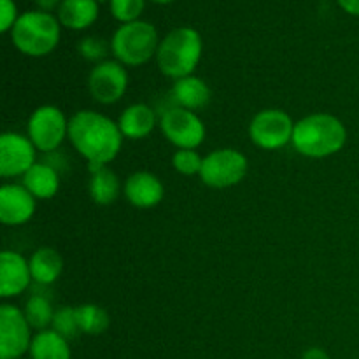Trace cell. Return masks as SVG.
<instances>
[{"label": "cell", "instance_id": "obj_35", "mask_svg": "<svg viewBox=\"0 0 359 359\" xmlns=\"http://www.w3.org/2000/svg\"><path fill=\"white\" fill-rule=\"evenodd\" d=\"M21 359H25V358H21Z\"/></svg>", "mask_w": 359, "mask_h": 359}, {"label": "cell", "instance_id": "obj_12", "mask_svg": "<svg viewBox=\"0 0 359 359\" xmlns=\"http://www.w3.org/2000/svg\"><path fill=\"white\" fill-rule=\"evenodd\" d=\"M37 163V147L28 135L4 132L0 135V175L4 179L23 177Z\"/></svg>", "mask_w": 359, "mask_h": 359}, {"label": "cell", "instance_id": "obj_33", "mask_svg": "<svg viewBox=\"0 0 359 359\" xmlns=\"http://www.w3.org/2000/svg\"><path fill=\"white\" fill-rule=\"evenodd\" d=\"M151 2H154V4H160V6H167V4L177 2V0H151Z\"/></svg>", "mask_w": 359, "mask_h": 359}, {"label": "cell", "instance_id": "obj_11", "mask_svg": "<svg viewBox=\"0 0 359 359\" xmlns=\"http://www.w3.org/2000/svg\"><path fill=\"white\" fill-rule=\"evenodd\" d=\"M128 70L118 60H104L95 63L88 76V90L91 98L100 105L118 104L128 90Z\"/></svg>", "mask_w": 359, "mask_h": 359}, {"label": "cell", "instance_id": "obj_4", "mask_svg": "<svg viewBox=\"0 0 359 359\" xmlns=\"http://www.w3.org/2000/svg\"><path fill=\"white\" fill-rule=\"evenodd\" d=\"M9 35L13 46L21 55L42 58L51 55L58 48L62 39V25L53 13L34 9L20 14Z\"/></svg>", "mask_w": 359, "mask_h": 359}, {"label": "cell", "instance_id": "obj_6", "mask_svg": "<svg viewBox=\"0 0 359 359\" xmlns=\"http://www.w3.org/2000/svg\"><path fill=\"white\" fill-rule=\"evenodd\" d=\"M248 168L249 161L244 153L233 147H221L203 156L200 179L203 184L214 189L233 188L244 181Z\"/></svg>", "mask_w": 359, "mask_h": 359}, {"label": "cell", "instance_id": "obj_29", "mask_svg": "<svg viewBox=\"0 0 359 359\" xmlns=\"http://www.w3.org/2000/svg\"><path fill=\"white\" fill-rule=\"evenodd\" d=\"M18 18V7L14 0H0V32L2 34H9L13 27L16 25Z\"/></svg>", "mask_w": 359, "mask_h": 359}, {"label": "cell", "instance_id": "obj_34", "mask_svg": "<svg viewBox=\"0 0 359 359\" xmlns=\"http://www.w3.org/2000/svg\"><path fill=\"white\" fill-rule=\"evenodd\" d=\"M98 4H102V2H109V0H97Z\"/></svg>", "mask_w": 359, "mask_h": 359}, {"label": "cell", "instance_id": "obj_14", "mask_svg": "<svg viewBox=\"0 0 359 359\" xmlns=\"http://www.w3.org/2000/svg\"><path fill=\"white\" fill-rule=\"evenodd\" d=\"M30 259L18 251H2L0 255V297L4 300L20 297L32 284Z\"/></svg>", "mask_w": 359, "mask_h": 359}, {"label": "cell", "instance_id": "obj_21", "mask_svg": "<svg viewBox=\"0 0 359 359\" xmlns=\"http://www.w3.org/2000/svg\"><path fill=\"white\" fill-rule=\"evenodd\" d=\"M28 354H30V359H72L70 340H67L53 328L35 333Z\"/></svg>", "mask_w": 359, "mask_h": 359}, {"label": "cell", "instance_id": "obj_22", "mask_svg": "<svg viewBox=\"0 0 359 359\" xmlns=\"http://www.w3.org/2000/svg\"><path fill=\"white\" fill-rule=\"evenodd\" d=\"M90 196L97 205H111L121 195V181L118 174L109 167L90 168Z\"/></svg>", "mask_w": 359, "mask_h": 359}, {"label": "cell", "instance_id": "obj_30", "mask_svg": "<svg viewBox=\"0 0 359 359\" xmlns=\"http://www.w3.org/2000/svg\"><path fill=\"white\" fill-rule=\"evenodd\" d=\"M337 4L351 16H359V0H337Z\"/></svg>", "mask_w": 359, "mask_h": 359}, {"label": "cell", "instance_id": "obj_28", "mask_svg": "<svg viewBox=\"0 0 359 359\" xmlns=\"http://www.w3.org/2000/svg\"><path fill=\"white\" fill-rule=\"evenodd\" d=\"M77 51H79V55L83 56L84 60H88V62L100 63L104 62V60H107L109 51H111V44H107L102 37H93V35H90V37H84L83 41L79 42Z\"/></svg>", "mask_w": 359, "mask_h": 359}, {"label": "cell", "instance_id": "obj_7", "mask_svg": "<svg viewBox=\"0 0 359 359\" xmlns=\"http://www.w3.org/2000/svg\"><path fill=\"white\" fill-rule=\"evenodd\" d=\"M27 135L37 151L55 153L69 139V119L56 105H39L28 118Z\"/></svg>", "mask_w": 359, "mask_h": 359}, {"label": "cell", "instance_id": "obj_9", "mask_svg": "<svg viewBox=\"0 0 359 359\" xmlns=\"http://www.w3.org/2000/svg\"><path fill=\"white\" fill-rule=\"evenodd\" d=\"M160 130L165 139L177 149H198L207 135L205 123L195 111L174 105L163 111Z\"/></svg>", "mask_w": 359, "mask_h": 359}, {"label": "cell", "instance_id": "obj_17", "mask_svg": "<svg viewBox=\"0 0 359 359\" xmlns=\"http://www.w3.org/2000/svg\"><path fill=\"white\" fill-rule=\"evenodd\" d=\"M210 88L202 77L198 76H188L182 79L174 81L172 86V98H174L175 105L188 111H200V109L207 107L210 102Z\"/></svg>", "mask_w": 359, "mask_h": 359}, {"label": "cell", "instance_id": "obj_27", "mask_svg": "<svg viewBox=\"0 0 359 359\" xmlns=\"http://www.w3.org/2000/svg\"><path fill=\"white\" fill-rule=\"evenodd\" d=\"M51 328L55 332H58L60 335L65 337L67 340L76 339L77 335H81L79 323H77L76 316V307H62L55 312V318H53Z\"/></svg>", "mask_w": 359, "mask_h": 359}, {"label": "cell", "instance_id": "obj_32", "mask_svg": "<svg viewBox=\"0 0 359 359\" xmlns=\"http://www.w3.org/2000/svg\"><path fill=\"white\" fill-rule=\"evenodd\" d=\"M35 6H37L39 11H44V13H53V11H58L60 4L63 0H34Z\"/></svg>", "mask_w": 359, "mask_h": 359}, {"label": "cell", "instance_id": "obj_2", "mask_svg": "<svg viewBox=\"0 0 359 359\" xmlns=\"http://www.w3.org/2000/svg\"><path fill=\"white\" fill-rule=\"evenodd\" d=\"M346 144V125L342 119L330 112H314L294 123L291 146L302 156L323 160L340 153Z\"/></svg>", "mask_w": 359, "mask_h": 359}, {"label": "cell", "instance_id": "obj_26", "mask_svg": "<svg viewBox=\"0 0 359 359\" xmlns=\"http://www.w3.org/2000/svg\"><path fill=\"white\" fill-rule=\"evenodd\" d=\"M144 7H146V0H109L112 18L121 25L140 20Z\"/></svg>", "mask_w": 359, "mask_h": 359}, {"label": "cell", "instance_id": "obj_18", "mask_svg": "<svg viewBox=\"0 0 359 359\" xmlns=\"http://www.w3.org/2000/svg\"><path fill=\"white\" fill-rule=\"evenodd\" d=\"M98 13L100 7L97 0H63L56 11V18L63 28L81 32L98 20Z\"/></svg>", "mask_w": 359, "mask_h": 359}, {"label": "cell", "instance_id": "obj_8", "mask_svg": "<svg viewBox=\"0 0 359 359\" xmlns=\"http://www.w3.org/2000/svg\"><path fill=\"white\" fill-rule=\"evenodd\" d=\"M294 121L283 109H263L249 123V139L263 151H277L293 140Z\"/></svg>", "mask_w": 359, "mask_h": 359}, {"label": "cell", "instance_id": "obj_20", "mask_svg": "<svg viewBox=\"0 0 359 359\" xmlns=\"http://www.w3.org/2000/svg\"><path fill=\"white\" fill-rule=\"evenodd\" d=\"M32 279L41 286L56 283L63 272V258L55 248H39L30 256Z\"/></svg>", "mask_w": 359, "mask_h": 359}, {"label": "cell", "instance_id": "obj_24", "mask_svg": "<svg viewBox=\"0 0 359 359\" xmlns=\"http://www.w3.org/2000/svg\"><path fill=\"white\" fill-rule=\"evenodd\" d=\"M55 312L56 311L53 309L51 302H49L44 294H32V297L25 302V318L30 323L32 328L37 330V332L51 328Z\"/></svg>", "mask_w": 359, "mask_h": 359}, {"label": "cell", "instance_id": "obj_16", "mask_svg": "<svg viewBox=\"0 0 359 359\" xmlns=\"http://www.w3.org/2000/svg\"><path fill=\"white\" fill-rule=\"evenodd\" d=\"M118 125L125 139L142 140L149 137L156 126H160V121H158L156 111L151 105L139 102V104L128 105L121 112Z\"/></svg>", "mask_w": 359, "mask_h": 359}, {"label": "cell", "instance_id": "obj_13", "mask_svg": "<svg viewBox=\"0 0 359 359\" xmlns=\"http://www.w3.org/2000/svg\"><path fill=\"white\" fill-rule=\"evenodd\" d=\"M37 198L16 182H6L0 188V221L6 226H21L34 217Z\"/></svg>", "mask_w": 359, "mask_h": 359}, {"label": "cell", "instance_id": "obj_23", "mask_svg": "<svg viewBox=\"0 0 359 359\" xmlns=\"http://www.w3.org/2000/svg\"><path fill=\"white\" fill-rule=\"evenodd\" d=\"M77 323H79L81 335L98 337L104 335L111 326V318L104 307L97 304H83L76 307Z\"/></svg>", "mask_w": 359, "mask_h": 359}, {"label": "cell", "instance_id": "obj_1", "mask_svg": "<svg viewBox=\"0 0 359 359\" xmlns=\"http://www.w3.org/2000/svg\"><path fill=\"white\" fill-rule=\"evenodd\" d=\"M69 140L74 149L88 161L90 168L107 167L123 147L118 121L91 109H83L69 119Z\"/></svg>", "mask_w": 359, "mask_h": 359}, {"label": "cell", "instance_id": "obj_3", "mask_svg": "<svg viewBox=\"0 0 359 359\" xmlns=\"http://www.w3.org/2000/svg\"><path fill=\"white\" fill-rule=\"evenodd\" d=\"M203 55L202 35L191 27L172 28L160 41L156 65L168 79L193 76Z\"/></svg>", "mask_w": 359, "mask_h": 359}, {"label": "cell", "instance_id": "obj_25", "mask_svg": "<svg viewBox=\"0 0 359 359\" xmlns=\"http://www.w3.org/2000/svg\"><path fill=\"white\" fill-rule=\"evenodd\" d=\"M203 158L200 156L196 149H177L172 156V167L177 174L191 177V175H200L202 170Z\"/></svg>", "mask_w": 359, "mask_h": 359}, {"label": "cell", "instance_id": "obj_15", "mask_svg": "<svg viewBox=\"0 0 359 359\" xmlns=\"http://www.w3.org/2000/svg\"><path fill=\"white\" fill-rule=\"evenodd\" d=\"M123 195L135 209H153L165 196V186L158 175L151 172H133L123 186Z\"/></svg>", "mask_w": 359, "mask_h": 359}, {"label": "cell", "instance_id": "obj_19", "mask_svg": "<svg viewBox=\"0 0 359 359\" xmlns=\"http://www.w3.org/2000/svg\"><path fill=\"white\" fill-rule=\"evenodd\" d=\"M21 184L37 200H51L60 189V174L49 163H37L21 177Z\"/></svg>", "mask_w": 359, "mask_h": 359}, {"label": "cell", "instance_id": "obj_5", "mask_svg": "<svg viewBox=\"0 0 359 359\" xmlns=\"http://www.w3.org/2000/svg\"><path fill=\"white\" fill-rule=\"evenodd\" d=\"M160 41L161 39L158 37V30L153 23L137 20L132 23L119 25L109 44L114 60H118L119 63L125 67H140L156 58Z\"/></svg>", "mask_w": 359, "mask_h": 359}, {"label": "cell", "instance_id": "obj_31", "mask_svg": "<svg viewBox=\"0 0 359 359\" xmlns=\"http://www.w3.org/2000/svg\"><path fill=\"white\" fill-rule=\"evenodd\" d=\"M302 359H332V358H330V354L326 353L325 349H321V347H309V349L304 351V354H302Z\"/></svg>", "mask_w": 359, "mask_h": 359}, {"label": "cell", "instance_id": "obj_10", "mask_svg": "<svg viewBox=\"0 0 359 359\" xmlns=\"http://www.w3.org/2000/svg\"><path fill=\"white\" fill-rule=\"evenodd\" d=\"M32 330L23 309L11 304L0 305V359H21L30 353Z\"/></svg>", "mask_w": 359, "mask_h": 359}]
</instances>
